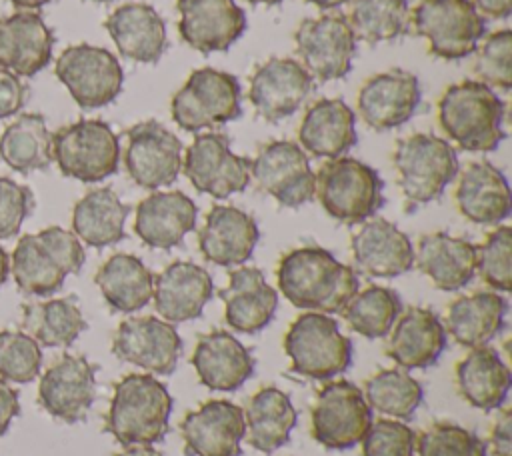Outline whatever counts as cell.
<instances>
[{"mask_svg":"<svg viewBox=\"0 0 512 456\" xmlns=\"http://www.w3.org/2000/svg\"><path fill=\"white\" fill-rule=\"evenodd\" d=\"M280 292L300 310L338 314L358 292V274L320 246L286 252L276 268Z\"/></svg>","mask_w":512,"mask_h":456,"instance_id":"cell-1","label":"cell"},{"mask_svg":"<svg viewBox=\"0 0 512 456\" xmlns=\"http://www.w3.org/2000/svg\"><path fill=\"white\" fill-rule=\"evenodd\" d=\"M86 254L74 232L48 226L36 234H24L10 256V274L20 292L50 296L58 292L70 274H78Z\"/></svg>","mask_w":512,"mask_h":456,"instance_id":"cell-2","label":"cell"},{"mask_svg":"<svg viewBox=\"0 0 512 456\" xmlns=\"http://www.w3.org/2000/svg\"><path fill=\"white\" fill-rule=\"evenodd\" d=\"M504 102L480 80L450 84L438 100L442 132L468 152H490L506 138Z\"/></svg>","mask_w":512,"mask_h":456,"instance_id":"cell-3","label":"cell"},{"mask_svg":"<svg viewBox=\"0 0 512 456\" xmlns=\"http://www.w3.org/2000/svg\"><path fill=\"white\" fill-rule=\"evenodd\" d=\"M172 396L150 374H128L114 386L104 430L118 444H156L168 432Z\"/></svg>","mask_w":512,"mask_h":456,"instance_id":"cell-4","label":"cell"},{"mask_svg":"<svg viewBox=\"0 0 512 456\" xmlns=\"http://www.w3.org/2000/svg\"><path fill=\"white\" fill-rule=\"evenodd\" d=\"M392 162L408 210L438 200L458 174V156L452 144L426 132L398 140Z\"/></svg>","mask_w":512,"mask_h":456,"instance_id":"cell-5","label":"cell"},{"mask_svg":"<svg viewBox=\"0 0 512 456\" xmlns=\"http://www.w3.org/2000/svg\"><path fill=\"white\" fill-rule=\"evenodd\" d=\"M314 176V196L342 224H362L384 204L378 172L356 158H330Z\"/></svg>","mask_w":512,"mask_h":456,"instance_id":"cell-6","label":"cell"},{"mask_svg":"<svg viewBox=\"0 0 512 456\" xmlns=\"http://www.w3.org/2000/svg\"><path fill=\"white\" fill-rule=\"evenodd\" d=\"M284 352L294 374L332 380L352 364V342L330 314L304 312L284 334Z\"/></svg>","mask_w":512,"mask_h":456,"instance_id":"cell-7","label":"cell"},{"mask_svg":"<svg viewBox=\"0 0 512 456\" xmlns=\"http://www.w3.org/2000/svg\"><path fill=\"white\" fill-rule=\"evenodd\" d=\"M50 148L60 172L80 182H100L118 170L120 142L104 120L84 118L58 128Z\"/></svg>","mask_w":512,"mask_h":456,"instance_id":"cell-8","label":"cell"},{"mask_svg":"<svg viewBox=\"0 0 512 456\" xmlns=\"http://www.w3.org/2000/svg\"><path fill=\"white\" fill-rule=\"evenodd\" d=\"M240 82L216 68L194 70L172 96V120L186 132L216 128L242 114Z\"/></svg>","mask_w":512,"mask_h":456,"instance_id":"cell-9","label":"cell"},{"mask_svg":"<svg viewBox=\"0 0 512 456\" xmlns=\"http://www.w3.org/2000/svg\"><path fill=\"white\" fill-rule=\"evenodd\" d=\"M410 26L428 40V52L442 60L470 56L486 32V22L470 0H420L410 14Z\"/></svg>","mask_w":512,"mask_h":456,"instance_id":"cell-10","label":"cell"},{"mask_svg":"<svg viewBox=\"0 0 512 456\" xmlns=\"http://www.w3.org/2000/svg\"><path fill=\"white\" fill-rule=\"evenodd\" d=\"M54 74L84 110L110 104L124 84V72L118 58L110 50L92 44L64 48L56 58Z\"/></svg>","mask_w":512,"mask_h":456,"instance_id":"cell-11","label":"cell"},{"mask_svg":"<svg viewBox=\"0 0 512 456\" xmlns=\"http://www.w3.org/2000/svg\"><path fill=\"white\" fill-rule=\"evenodd\" d=\"M372 424V408L348 380L328 382L312 406V436L328 450H348L362 442Z\"/></svg>","mask_w":512,"mask_h":456,"instance_id":"cell-12","label":"cell"},{"mask_svg":"<svg viewBox=\"0 0 512 456\" xmlns=\"http://www.w3.org/2000/svg\"><path fill=\"white\" fill-rule=\"evenodd\" d=\"M296 54L312 78L340 80L352 70L356 36L346 16L324 14L306 18L294 32Z\"/></svg>","mask_w":512,"mask_h":456,"instance_id":"cell-13","label":"cell"},{"mask_svg":"<svg viewBox=\"0 0 512 456\" xmlns=\"http://www.w3.org/2000/svg\"><path fill=\"white\" fill-rule=\"evenodd\" d=\"M250 178L286 208H298L314 198L316 176L298 142L274 140L258 148L250 160Z\"/></svg>","mask_w":512,"mask_h":456,"instance_id":"cell-14","label":"cell"},{"mask_svg":"<svg viewBox=\"0 0 512 456\" xmlns=\"http://www.w3.org/2000/svg\"><path fill=\"white\" fill-rule=\"evenodd\" d=\"M182 170L198 192L218 200L242 192L250 184V158L236 156L228 136L220 132L198 134L182 158Z\"/></svg>","mask_w":512,"mask_h":456,"instance_id":"cell-15","label":"cell"},{"mask_svg":"<svg viewBox=\"0 0 512 456\" xmlns=\"http://www.w3.org/2000/svg\"><path fill=\"white\" fill-rule=\"evenodd\" d=\"M124 166L146 190L170 186L182 170V142L158 120L138 122L126 130Z\"/></svg>","mask_w":512,"mask_h":456,"instance_id":"cell-16","label":"cell"},{"mask_svg":"<svg viewBox=\"0 0 512 456\" xmlns=\"http://www.w3.org/2000/svg\"><path fill=\"white\" fill-rule=\"evenodd\" d=\"M112 354L146 372L168 376L178 366L182 338L172 322L156 316H132L118 324L112 338Z\"/></svg>","mask_w":512,"mask_h":456,"instance_id":"cell-17","label":"cell"},{"mask_svg":"<svg viewBox=\"0 0 512 456\" xmlns=\"http://www.w3.org/2000/svg\"><path fill=\"white\" fill-rule=\"evenodd\" d=\"M96 398V368L86 356L64 354L42 376L38 404L66 424L82 422Z\"/></svg>","mask_w":512,"mask_h":456,"instance_id":"cell-18","label":"cell"},{"mask_svg":"<svg viewBox=\"0 0 512 456\" xmlns=\"http://www.w3.org/2000/svg\"><path fill=\"white\" fill-rule=\"evenodd\" d=\"M314 78L294 58H270L250 76L248 98L258 116L278 122L292 116L312 94Z\"/></svg>","mask_w":512,"mask_h":456,"instance_id":"cell-19","label":"cell"},{"mask_svg":"<svg viewBox=\"0 0 512 456\" xmlns=\"http://www.w3.org/2000/svg\"><path fill=\"white\" fill-rule=\"evenodd\" d=\"M420 106V82L412 72L392 68L370 76L358 90L356 108L372 130H392L408 122Z\"/></svg>","mask_w":512,"mask_h":456,"instance_id":"cell-20","label":"cell"},{"mask_svg":"<svg viewBox=\"0 0 512 456\" xmlns=\"http://www.w3.org/2000/svg\"><path fill=\"white\" fill-rule=\"evenodd\" d=\"M180 432L188 456H240L244 410L230 400H208L184 416Z\"/></svg>","mask_w":512,"mask_h":456,"instance_id":"cell-21","label":"cell"},{"mask_svg":"<svg viewBox=\"0 0 512 456\" xmlns=\"http://www.w3.org/2000/svg\"><path fill=\"white\" fill-rule=\"evenodd\" d=\"M180 38L194 50H228L246 30V14L234 0H178Z\"/></svg>","mask_w":512,"mask_h":456,"instance_id":"cell-22","label":"cell"},{"mask_svg":"<svg viewBox=\"0 0 512 456\" xmlns=\"http://www.w3.org/2000/svg\"><path fill=\"white\" fill-rule=\"evenodd\" d=\"M354 264L368 276L394 278L414 266V246L406 232L384 218L366 220L350 238Z\"/></svg>","mask_w":512,"mask_h":456,"instance_id":"cell-23","label":"cell"},{"mask_svg":"<svg viewBox=\"0 0 512 456\" xmlns=\"http://www.w3.org/2000/svg\"><path fill=\"white\" fill-rule=\"evenodd\" d=\"M54 34L40 14L20 10L0 18V68L32 78L52 60Z\"/></svg>","mask_w":512,"mask_h":456,"instance_id":"cell-24","label":"cell"},{"mask_svg":"<svg viewBox=\"0 0 512 456\" xmlns=\"http://www.w3.org/2000/svg\"><path fill=\"white\" fill-rule=\"evenodd\" d=\"M258 238V224L248 212L216 204L198 232V248L212 264L240 266L252 256Z\"/></svg>","mask_w":512,"mask_h":456,"instance_id":"cell-25","label":"cell"},{"mask_svg":"<svg viewBox=\"0 0 512 456\" xmlns=\"http://www.w3.org/2000/svg\"><path fill=\"white\" fill-rule=\"evenodd\" d=\"M212 276L194 262L176 260L154 278V308L166 322H186L202 314L212 298Z\"/></svg>","mask_w":512,"mask_h":456,"instance_id":"cell-26","label":"cell"},{"mask_svg":"<svg viewBox=\"0 0 512 456\" xmlns=\"http://www.w3.org/2000/svg\"><path fill=\"white\" fill-rule=\"evenodd\" d=\"M190 364L198 380L216 392H234L254 374L250 350L226 330H212L200 336Z\"/></svg>","mask_w":512,"mask_h":456,"instance_id":"cell-27","label":"cell"},{"mask_svg":"<svg viewBox=\"0 0 512 456\" xmlns=\"http://www.w3.org/2000/svg\"><path fill=\"white\" fill-rule=\"evenodd\" d=\"M198 208L180 190L152 192L136 206L134 232L150 248L170 250L196 226Z\"/></svg>","mask_w":512,"mask_h":456,"instance_id":"cell-28","label":"cell"},{"mask_svg":"<svg viewBox=\"0 0 512 456\" xmlns=\"http://www.w3.org/2000/svg\"><path fill=\"white\" fill-rule=\"evenodd\" d=\"M224 320L230 328L254 334L266 328L278 306V292L266 282L262 270L240 266L230 272L228 286L220 290Z\"/></svg>","mask_w":512,"mask_h":456,"instance_id":"cell-29","label":"cell"},{"mask_svg":"<svg viewBox=\"0 0 512 456\" xmlns=\"http://www.w3.org/2000/svg\"><path fill=\"white\" fill-rule=\"evenodd\" d=\"M386 342V356L400 368H428L438 362L446 348V328L440 318L420 306L398 316Z\"/></svg>","mask_w":512,"mask_h":456,"instance_id":"cell-30","label":"cell"},{"mask_svg":"<svg viewBox=\"0 0 512 456\" xmlns=\"http://www.w3.org/2000/svg\"><path fill=\"white\" fill-rule=\"evenodd\" d=\"M458 212L482 226L500 224L510 216V186L502 170L480 160L470 162L458 178L454 192Z\"/></svg>","mask_w":512,"mask_h":456,"instance_id":"cell-31","label":"cell"},{"mask_svg":"<svg viewBox=\"0 0 512 456\" xmlns=\"http://www.w3.org/2000/svg\"><path fill=\"white\" fill-rule=\"evenodd\" d=\"M104 28L118 52L128 60L154 64L164 54L166 26L150 4L128 2L118 6L104 20Z\"/></svg>","mask_w":512,"mask_h":456,"instance_id":"cell-32","label":"cell"},{"mask_svg":"<svg viewBox=\"0 0 512 456\" xmlns=\"http://www.w3.org/2000/svg\"><path fill=\"white\" fill-rule=\"evenodd\" d=\"M354 122V112L342 98H320L304 112L300 148L316 158H340L356 144Z\"/></svg>","mask_w":512,"mask_h":456,"instance_id":"cell-33","label":"cell"},{"mask_svg":"<svg viewBox=\"0 0 512 456\" xmlns=\"http://www.w3.org/2000/svg\"><path fill=\"white\" fill-rule=\"evenodd\" d=\"M414 264L438 290L454 292L476 274V246L448 232H430L418 240Z\"/></svg>","mask_w":512,"mask_h":456,"instance_id":"cell-34","label":"cell"},{"mask_svg":"<svg viewBox=\"0 0 512 456\" xmlns=\"http://www.w3.org/2000/svg\"><path fill=\"white\" fill-rule=\"evenodd\" d=\"M456 384L460 396L474 408L490 412L504 404L512 376L506 362L490 346L470 348L456 364Z\"/></svg>","mask_w":512,"mask_h":456,"instance_id":"cell-35","label":"cell"},{"mask_svg":"<svg viewBox=\"0 0 512 456\" xmlns=\"http://www.w3.org/2000/svg\"><path fill=\"white\" fill-rule=\"evenodd\" d=\"M506 312V298L494 290L458 296L446 310L444 328L460 346H486L502 330Z\"/></svg>","mask_w":512,"mask_h":456,"instance_id":"cell-36","label":"cell"},{"mask_svg":"<svg viewBox=\"0 0 512 456\" xmlns=\"http://www.w3.org/2000/svg\"><path fill=\"white\" fill-rule=\"evenodd\" d=\"M296 408L286 392L276 386L260 388L246 406L244 424L252 448L272 454L290 440L296 426Z\"/></svg>","mask_w":512,"mask_h":456,"instance_id":"cell-37","label":"cell"},{"mask_svg":"<svg viewBox=\"0 0 512 456\" xmlns=\"http://www.w3.org/2000/svg\"><path fill=\"white\" fill-rule=\"evenodd\" d=\"M106 304L116 312H136L152 300L154 274L134 254H112L94 276Z\"/></svg>","mask_w":512,"mask_h":456,"instance_id":"cell-38","label":"cell"},{"mask_svg":"<svg viewBox=\"0 0 512 456\" xmlns=\"http://www.w3.org/2000/svg\"><path fill=\"white\" fill-rule=\"evenodd\" d=\"M130 214L112 188L88 190L72 210V232L92 248H104L124 238V222Z\"/></svg>","mask_w":512,"mask_h":456,"instance_id":"cell-39","label":"cell"},{"mask_svg":"<svg viewBox=\"0 0 512 456\" xmlns=\"http://www.w3.org/2000/svg\"><path fill=\"white\" fill-rule=\"evenodd\" d=\"M20 324L22 332L48 348L70 346L88 326L76 296L24 304Z\"/></svg>","mask_w":512,"mask_h":456,"instance_id":"cell-40","label":"cell"},{"mask_svg":"<svg viewBox=\"0 0 512 456\" xmlns=\"http://www.w3.org/2000/svg\"><path fill=\"white\" fill-rule=\"evenodd\" d=\"M52 134L42 114H20L0 136V156L8 168L20 174L46 170L52 162Z\"/></svg>","mask_w":512,"mask_h":456,"instance_id":"cell-41","label":"cell"},{"mask_svg":"<svg viewBox=\"0 0 512 456\" xmlns=\"http://www.w3.org/2000/svg\"><path fill=\"white\" fill-rule=\"evenodd\" d=\"M400 312L402 300L398 292L372 284L362 292H356L340 314L354 332L376 340L392 330Z\"/></svg>","mask_w":512,"mask_h":456,"instance_id":"cell-42","label":"cell"},{"mask_svg":"<svg viewBox=\"0 0 512 456\" xmlns=\"http://www.w3.org/2000/svg\"><path fill=\"white\" fill-rule=\"evenodd\" d=\"M362 394L370 408L396 420H410L424 400L422 384L400 368H386L370 376Z\"/></svg>","mask_w":512,"mask_h":456,"instance_id":"cell-43","label":"cell"},{"mask_svg":"<svg viewBox=\"0 0 512 456\" xmlns=\"http://www.w3.org/2000/svg\"><path fill=\"white\" fill-rule=\"evenodd\" d=\"M348 22L368 44L394 40L408 28V0H354Z\"/></svg>","mask_w":512,"mask_h":456,"instance_id":"cell-44","label":"cell"},{"mask_svg":"<svg viewBox=\"0 0 512 456\" xmlns=\"http://www.w3.org/2000/svg\"><path fill=\"white\" fill-rule=\"evenodd\" d=\"M42 368L40 344L22 330H0V378L28 384Z\"/></svg>","mask_w":512,"mask_h":456,"instance_id":"cell-45","label":"cell"},{"mask_svg":"<svg viewBox=\"0 0 512 456\" xmlns=\"http://www.w3.org/2000/svg\"><path fill=\"white\" fill-rule=\"evenodd\" d=\"M476 270L494 292L512 288V228L496 226L482 246H476Z\"/></svg>","mask_w":512,"mask_h":456,"instance_id":"cell-46","label":"cell"},{"mask_svg":"<svg viewBox=\"0 0 512 456\" xmlns=\"http://www.w3.org/2000/svg\"><path fill=\"white\" fill-rule=\"evenodd\" d=\"M416 456H486V444L470 430L436 422L416 438Z\"/></svg>","mask_w":512,"mask_h":456,"instance_id":"cell-47","label":"cell"},{"mask_svg":"<svg viewBox=\"0 0 512 456\" xmlns=\"http://www.w3.org/2000/svg\"><path fill=\"white\" fill-rule=\"evenodd\" d=\"M474 74L486 86L510 90L512 86V32L502 28L492 32L474 62Z\"/></svg>","mask_w":512,"mask_h":456,"instance_id":"cell-48","label":"cell"},{"mask_svg":"<svg viewBox=\"0 0 512 456\" xmlns=\"http://www.w3.org/2000/svg\"><path fill=\"white\" fill-rule=\"evenodd\" d=\"M362 456H414L416 434L400 420H376L362 438Z\"/></svg>","mask_w":512,"mask_h":456,"instance_id":"cell-49","label":"cell"},{"mask_svg":"<svg viewBox=\"0 0 512 456\" xmlns=\"http://www.w3.org/2000/svg\"><path fill=\"white\" fill-rule=\"evenodd\" d=\"M32 208V190L12 178L0 176V240L16 236Z\"/></svg>","mask_w":512,"mask_h":456,"instance_id":"cell-50","label":"cell"},{"mask_svg":"<svg viewBox=\"0 0 512 456\" xmlns=\"http://www.w3.org/2000/svg\"><path fill=\"white\" fill-rule=\"evenodd\" d=\"M28 100V86L14 72L0 68V120L14 116Z\"/></svg>","mask_w":512,"mask_h":456,"instance_id":"cell-51","label":"cell"},{"mask_svg":"<svg viewBox=\"0 0 512 456\" xmlns=\"http://www.w3.org/2000/svg\"><path fill=\"white\" fill-rule=\"evenodd\" d=\"M512 414L510 410H504L492 430H490V444H492V450L496 452V456H512Z\"/></svg>","mask_w":512,"mask_h":456,"instance_id":"cell-52","label":"cell"},{"mask_svg":"<svg viewBox=\"0 0 512 456\" xmlns=\"http://www.w3.org/2000/svg\"><path fill=\"white\" fill-rule=\"evenodd\" d=\"M20 414V398L18 390L10 388L6 380L0 378V436H4L12 424V420Z\"/></svg>","mask_w":512,"mask_h":456,"instance_id":"cell-53","label":"cell"},{"mask_svg":"<svg viewBox=\"0 0 512 456\" xmlns=\"http://www.w3.org/2000/svg\"><path fill=\"white\" fill-rule=\"evenodd\" d=\"M480 14L490 18H508L512 12V0H470Z\"/></svg>","mask_w":512,"mask_h":456,"instance_id":"cell-54","label":"cell"},{"mask_svg":"<svg viewBox=\"0 0 512 456\" xmlns=\"http://www.w3.org/2000/svg\"><path fill=\"white\" fill-rule=\"evenodd\" d=\"M116 456H162V454L156 448H152L150 444H134V446H126Z\"/></svg>","mask_w":512,"mask_h":456,"instance_id":"cell-55","label":"cell"},{"mask_svg":"<svg viewBox=\"0 0 512 456\" xmlns=\"http://www.w3.org/2000/svg\"><path fill=\"white\" fill-rule=\"evenodd\" d=\"M52 0H10V4L14 8H20V10H36V8H42L46 4H50Z\"/></svg>","mask_w":512,"mask_h":456,"instance_id":"cell-56","label":"cell"},{"mask_svg":"<svg viewBox=\"0 0 512 456\" xmlns=\"http://www.w3.org/2000/svg\"><path fill=\"white\" fill-rule=\"evenodd\" d=\"M8 274H10V256H8V252L0 246V288H2L4 282L8 280Z\"/></svg>","mask_w":512,"mask_h":456,"instance_id":"cell-57","label":"cell"},{"mask_svg":"<svg viewBox=\"0 0 512 456\" xmlns=\"http://www.w3.org/2000/svg\"><path fill=\"white\" fill-rule=\"evenodd\" d=\"M308 2L322 8V10H330V8H338V6L346 4L348 0H308Z\"/></svg>","mask_w":512,"mask_h":456,"instance_id":"cell-58","label":"cell"},{"mask_svg":"<svg viewBox=\"0 0 512 456\" xmlns=\"http://www.w3.org/2000/svg\"><path fill=\"white\" fill-rule=\"evenodd\" d=\"M250 4H266V6H274V4H280L282 0H246Z\"/></svg>","mask_w":512,"mask_h":456,"instance_id":"cell-59","label":"cell"},{"mask_svg":"<svg viewBox=\"0 0 512 456\" xmlns=\"http://www.w3.org/2000/svg\"><path fill=\"white\" fill-rule=\"evenodd\" d=\"M92 2H112V0H92Z\"/></svg>","mask_w":512,"mask_h":456,"instance_id":"cell-60","label":"cell"}]
</instances>
